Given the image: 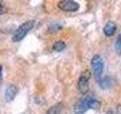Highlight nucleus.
Segmentation results:
<instances>
[{
	"label": "nucleus",
	"instance_id": "nucleus-1",
	"mask_svg": "<svg viewBox=\"0 0 121 114\" xmlns=\"http://www.w3.org/2000/svg\"><path fill=\"white\" fill-rule=\"evenodd\" d=\"M33 27H34V20H29V22H26V23H22V26H19V29L13 33L12 40H13L14 43L22 41V40L27 36V33H29Z\"/></svg>",
	"mask_w": 121,
	"mask_h": 114
},
{
	"label": "nucleus",
	"instance_id": "nucleus-2",
	"mask_svg": "<svg viewBox=\"0 0 121 114\" xmlns=\"http://www.w3.org/2000/svg\"><path fill=\"white\" fill-rule=\"evenodd\" d=\"M91 70H93L94 77L97 80H100L101 76H103V71H104V59H103V56H100V54L93 56V59H91Z\"/></svg>",
	"mask_w": 121,
	"mask_h": 114
},
{
	"label": "nucleus",
	"instance_id": "nucleus-3",
	"mask_svg": "<svg viewBox=\"0 0 121 114\" xmlns=\"http://www.w3.org/2000/svg\"><path fill=\"white\" fill-rule=\"evenodd\" d=\"M88 86H90V71L86 70L80 74L78 77V81H77V90L81 93V94H86L88 91Z\"/></svg>",
	"mask_w": 121,
	"mask_h": 114
},
{
	"label": "nucleus",
	"instance_id": "nucleus-4",
	"mask_svg": "<svg viewBox=\"0 0 121 114\" xmlns=\"http://www.w3.org/2000/svg\"><path fill=\"white\" fill-rule=\"evenodd\" d=\"M57 6H58V9H60V10H63V12H69V13H71V12H77V10L80 9L78 3H77V2H74V0H60Z\"/></svg>",
	"mask_w": 121,
	"mask_h": 114
},
{
	"label": "nucleus",
	"instance_id": "nucleus-5",
	"mask_svg": "<svg viewBox=\"0 0 121 114\" xmlns=\"http://www.w3.org/2000/svg\"><path fill=\"white\" fill-rule=\"evenodd\" d=\"M17 91H19V88H17L14 84L7 86V87H6V91H4V100H6L7 103L13 101V100H14V97L17 96Z\"/></svg>",
	"mask_w": 121,
	"mask_h": 114
},
{
	"label": "nucleus",
	"instance_id": "nucleus-6",
	"mask_svg": "<svg viewBox=\"0 0 121 114\" xmlns=\"http://www.w3.org/2000/svg\"><path fill=\"white\" fill-rule=\"evenodd\" d=\"M87 110H88V105H87L86 97L81 98V100H78V101L74 104V114H84Z\"/></svg>",
	"mask_w": 121,
	"mask_h": 114
},
{
	"label": "nucleus",
	"instance_id": "nucleus-7",
	"mask_svg": "<svg viewBox=\"0 0 121 114\" xmlns=\"http://www.w3.org/2000/svg\"><path fill=\"white\" fill-rule=\"evenodd\" d=\"M115 31H117V24H115L114 22L105 23V26H104V36H105V37H111Z\"/></svg>",
	"mask_w": 121,
	"mask_h": 114
},
{
	"label": "nucleus",
	"instance_id": "nucleus-8",
	"mask_svg": "<svg viewBox=\"0 0 121 114\" xmlns=\"http://www.w3.org/2000/svg\"><path fill=\"white\" fill-rule=\"evenodd\" d=\"M86 101H87L88 108H93V110H97V108H100V105H101V103H100L94 96H87V97H86Z\"/></svg>",
	"mask_w": 121,
	"mask_h": 114
},
{
	"label": "nucleus",
	"instance_id": "nucleus-9",
	"mask_svg": "<svg viewBox=\"0 0 121 114\" xmlns=\"http://www.w3.org/2000/svg\"><path fill=\"white\" fill-rule=\"evenodd\" d=\"M98 86H100L101 88L107 90V88H110V87L112 86V79H111V77H103V79L98 80Z\"/></svg>",
	"mask_w": 121,
	"mask_h": 114
},
{
	"label": "nucleus",
	"instance_id": "nucleus-10",
	"mask_svg": "<svg viewBox=\"0 0 121 114\" xmlns=\"http://www.w3.org/2000/svg\"><path fill=\"white\" fill-rule=\"evenodd\" d=\"M61 110H63V105L61 104H56V105L50 107L46 111V114H61Z\"/></svg>",
	"mask_w": 121,
	"mask_h": 114
},
{
	"label": "nucleus",
	"instance_id": "nucleus-11",
	"mask_svg": "<svg viewBox=\"0 0 121 114\" xmlns=\"http://www.w3.org/2000/svg\"><path fill=\"white\" fill-rule=\"evenodd\" d=\"M66 43L64 41H61V40H58V41H56L54 44H53V50L54 51H63L64 48H66Z\"/></svg>",
	"mask_w": 121,
	"mask_h": 114
},
{
	"label": "nucleus",
	"instance_id": "nucleus-12",
	"mask_svg": "<svg viewBox=\"0 0 121 114\" xmlns=\"http://www.w3.org/2000/svg\"><path fill=\"white\" fill-rule=\"evenodd\" d=\"M115 51H117V54L118 56H121V34L117 37V40H115Z\"/></svg>",
	"mask_w": 121,
	"mask_h": 114
},
{
	"label": "nucleus",
	"instance_id": "nucleus-13",
	"mask_svg": "<svg viewBox=\"0 0 121 114\" xmlns=\"http://www.w3.org/2000/svg\"><path fill=\"white\" fill-rule=\"evenodd\" d=\"M7 12V7H6V4L2 2V0H0V14H4Z\"/></svg>",
	"mask_w": 121,
	"mask_h": 114
},
{
	"label": "nucleus",
	"instance_id": "nucleus-14",
	"mask_svg": "<svg viewBox=\"0 0 121 114\" xmlns=\"http://www.w3.org/2000/svg\"><path fill=\"white\" fill-rule=\"evenodd\" d=\"M60 29H61V26H60V24H53V26H50L48 31L53 33V31H57V30H60Z\"/></svg>",
	"mask_w": 121,
	"mask_h": 114
},
{
	"label": "nucleus",
	"instance_id": "nucleus-15",
	"mask_svg": "<svg viewBox=\"0 0 121 114\" xmlns=\"http://www.w3.org/2000/svg\"><path fill=\"white\" fill-rule=\"evenodd\" d=\"M2 71H3V67H2V64H0V80L3 79V73Z\"/></svg>",
	"mask_w": 121,
	"mask_h": 114
},
{
	"label": "nucleus",
	"instance_id": "nucleus-16",
	"mask_svg": "<svg viewBox=\"0 0 121 114\" xmlns=\"http://www.w3.org/2000/svg\"><path fill=\"white\" fill-rule=\"evenodd\" d=\"M117 114H121V104L117 105Z\"/></svg>",
	"mask_w": 121,
	"mask_h": 114
},
{
	"label": "nucleus",
	"instance_id": "nucleus-17",
	"mask_svg": "<svg viewBox=\"0 0 121 114\" xmlns=\"http://www.w3.org/2000/svg\"><path fill=\"white\" fill-rule=\"evenodd\" d=\"M105 114H114V111H112V110L110 108V110H107V113H105Z\"/></svg>",
	"mask_w": 121,
	"mask_h": 114
}]
</instances>
